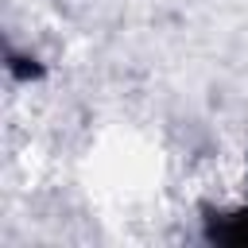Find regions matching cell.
Listing matches in <instances>:
<instances>
[{
	"label": "cell",
	"mask_w": 248,
	"mask_h": 248,
	"mask_svg": "<svg viewBox=\"0 0 248 248\" xmlns=\"http://www.w3.org/2000/svg\"><path fill=\"white\" fill-rule=\"evenodd\" d=\"M232 236H236V240H248V217H244V221H240V229H236V232H232Z\"/></svg>",
	"instance_id": "6da1fadb"
}]
</instances>
